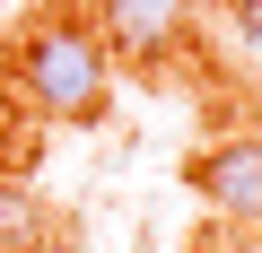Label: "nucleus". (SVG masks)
<instances>
[{
	"mask_svg": "<svg viewBox=\"0 0 262 253\" xmlns=\"http://www.w3.org/2000/svg\"><path fill=\"white\" fill-rule=\"evenodd\" d=\"M35 244H44V201L0 175V253H35Z\"/></svg>",
	"mask_w": 262,
	"mask_h": 253,
	"instance_id": "nucleus-4",
	"label": "nucleus"
},
{
	"mask_svg": "<svg viewBox=\"0 0 262 253\" xmlns=\"http://www.w3.org/2000/svg\"><path fill=\"white\" fill-rule=\"evenodd\" d=\"M9 79H18V96L35 105V122H105L114 53H105V35H96L88 18L53 9V18H35V27L18 35Z\"/></svg>",
	"mask_w": 262,
	"mask_h": 253,
	"instance_id": "nucleus-1",
	"label": "nucleus"
},
{
	"mask_svg": "<svg viewBox=\"0 0 262 253\" xmlns=\"http://www.w3.org/2000/svg\"><path fill=\"white\" fill-rule=\"evenodd\" d=\"M96 35L122 61H166L192 35V0H96Z\"/></svg>",
	"mask_w": 262,
	"mask_h": 253,
	"instance_id": "nucleus-2",
	"label": "nucleus"
},
{
	"mask_svg": "<svg viewBox=\"0 0 262 253\" xmlns=\"http://www.w3.org/2000/svg\"><path fill=\"white\" fill-rule=\"evenodd\" d=\"M192 192H201L219 218L262 227V140H253V131H236V140L201 149V157H192Z\"/></svg>",
	"mask_w": 262,
	"mask_h": 253,
	"instance_id": "nucleus-3",
	"label": "nucleus"
},
{
	"mask_svg": "<svg viewBox=\"0 0 262 253\" xmlns=\"http://www.w3.org/2000/svg\"><path fill=\"white\" fill-rule=\"evenodd\" d=\"M236 35H245V44L262 53V0H236Z\"/></svg>",
	"mask_w": 262,
	"mask_h": 253,
	"instance_id": "nucleus-5",
	"label": "nucleus"
}]
</instances>
